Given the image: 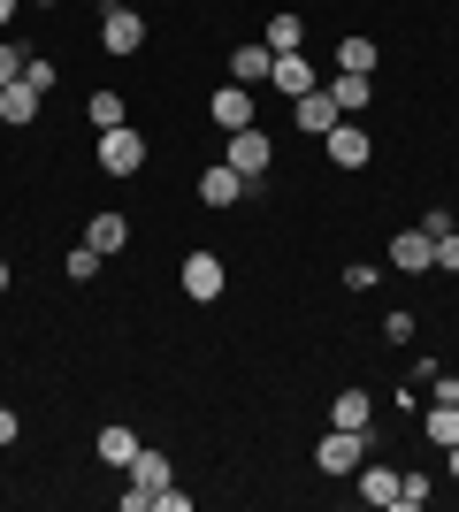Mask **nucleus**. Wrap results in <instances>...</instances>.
<instances>
[{
  "label": "nucleus",
  "instance_id": "9b49d317",
  "mask_svg": "<svg viewBox=\"0 0 459 512\" xmlns=\"http://www.w3.org/2000/svg\"><path fill=\"white\" fill-rule=\"evenodd\" d=\"M85 245H92L100 260H108V253H123V245H131V222H123L115 207H100V214L85 222Z\"/></svg>",
  "mask_w": 459,
  "mask_h": 512
},
{
  "label": "nucleus",
  "instance_id": "423d86ee",
  "mask_svg": "<svg viewBox=\"0 0 459 512\" xmlns=\"http://www.w3.org/2000/svg\"><path fill=\"white\" fill-rule=\"evenodd\" d=\"M391 268L398 276H429V268H437V237L429 230H398L391 237Z\"/></svg>",
  "mask_w": 459,
  "mask_h": 512
},
{
  "label": "nucleus",
  "instance_id": "2eb2a0df",
  "mask_svg": "<svg viewBox=\"0 0 459 512\" xmlns=\"http://www.w3.org/2000/svg\"><path fill=\"white\" fill-rule=\"evenodd\" d=\"M329 100H337V115H360V107L375 100V77H352V69H337V77H329Z\"/></svg>",
  "mask_w": 459,
  "mask_h": 512
},
{
  "label": "nucleus",
  "instance_id": "bb28decb",
  "mask_svg": "<svg viewBox=\"0 0 459 512\" xmlns=\"http://www.w3.org/2000/svg\"><path fill=\"white\" fill-rule=\"evenodd\" d=\"M383 337H391V344H414V314H406V306H391V314H383Z\"/></svg>",
  "mask_w": 459,
  "mask_h": 512
},
{
  "label": "nucleus",
  "instance_id": "7ed1b4c3",
  "mask_svg": "<svg viewBox=\"0 0 459 512\" xmlns=\"http://www.w3.org/2000/svg\"><path fill=\"white\" fill-rule=\"evenodd\" d=\"M100 169L108 176H138L146 169V130H131V123L100 130Z\"/></svg>",
  "mask_w": 459,
  "mask_h": 512
},
{
  "label": "nucleus",
  "instance_id": "473e14b6",
  "mask_svg": "<svg viewBox=\"0 0 459 512\" xmlns=\"http://www.w3.org/2000/svg\"><path fill=\"white\" fill-rule=\"evenodd\" d=\"M16 8H23V0H0V31H8V16H16Z\"/></svg>",
  "mask_w": 459,
  "mask_h": 512
},
{
  "label": "nucleus",
  "instance_id": "20e7f679",
  "mask_svg": "<svg viewBox=\"0 0 459 512\" xmlns=\"http://www.w3.org/2000/svg\"><path fill=\"white\" fill-rule=\"evenodd\" d=\"M322 153H329V169H368V161H375V138H368V130H360V123L345 115V123H337V130L322 138Z\"/></svg>",
  "mask_w": 459,
  "mask_h": 512
},
{
  "label": "nucleus",
  "instance_id": "6e6552de",
  "mask_svg": "<svg viewBox=\"0 0 459 512\" xmlns=\"http://www.w3.org/2000/svg\"><path fill=\"white\" fill-rule=\"evenodd\" d=\"M100 46H108V54H138V46H146V16H138V8H108V16H100Z\"/></svg>",
  "mask_w": 459,
  "mask_h": 512
},
{
  "label": "nucleus",
  "instance_id": "c85d7f7f",
  "mask_svg": "<svg viewBox=\"0 0 459 512\" xmlns=\"http://www.w3.org/2000/svg\"><path fill=\"white\" fill-rule=\"evenodd\" d=\"M437 268H444V276H459V230L437 237Z\"/></svg>",
  "mask_w": 459,
  "mask_h": 512
},
{
  "label": "nucleus",
  "instance_id": "b1692460",
  "mask_svg": "<svg viewBox=\"0 0 459 512\" xmlns=\"http://www.w3.org/2000/svg\"><path fill=\"white\" fill-rule=\"evenodd\" d=\"M62 276H69V283H92V276H100V253H92V245H77V253L62 260Z\"/></svg>",
  "mask_w": 459,
  "mask_h": 512
},
{
  "label": "nucleus",
  "instance_id": "f704fd0d",
  "mask_svg": "<svg viewBox=\"0 0 459 512\" xmlns=\"http://www.w3.org/2000/svg\"><path fill=\"white\" fill-rule=\"evenodd\" d=\"M8 283H16V276H8V260H0V291H8Z\"/></svg>",
  "mask_w": 459,
  "mask_h": 512
},
{
  "label": "nucleus",
  "instance_id": "f8f14e48",
  "mask_svg": "<svg viewBox=\"0 0 459 512\" xmlns=\"http://www.w3.org/2000/svg\"><path fill=\"white\" fill-rule=\"evenodd\" d=\"M421 436L437 451H452L459 444V398H429V413H421Z\"/></svg>",
  "mask_w": 459,
  "mask_h": 512
},
{
  "label": "nucleus",
  "instance_id": "0eeeda50",
  "mask_svg": "<svg viewBox=\"0 0 459 512\" xmlns=\"http://www.w3.org/2000/svg\"><path fill=\"white\" fill-rule=\"evenodd\" d=\"M337 123H345V115H337V100H329L322 85L306 92V100H291V130H306V138H329Z\"/></svg>",
  "mask_w": 459,
  "mask_h": 512
},
{
  "label": "nucleus",
  "instance_id": "9d476101",
  "mask_svg": "<svg viewBox=\"0 0 459 512\" xmlns=\"http://www.w3.org/2000/svg\"><path fill=\"white\" fill-rule=\"evenodd\" d=\"M207 115H215V130H253V92H245V85H222L215 100H207Z\"/></svg>",
  "mask_w": 459,
  "mask_h": 512
},
{
  "label": "nucleus",
  "instance_id": "393cba45",
  "mask_svg": "<svg viewBox=\"0 0 459 512\" xmlns=\"http://www.w3.org/2000/svg\"><path fill=\"white\" fill-rule=\"evenodd\" d=\"M429 505V482H421V474H398V512H421Z\"/></svg>",
  "mask_w": 459,
  "mask_h": 512
},
{
  "label": "nucleus",
  "instance_id": "f3484780",
  "mask_svg": "<svg viewBox=\"0 0 459 512\" xmlns=\"http://www.w3.org/2000/svg\"><path fill=\"white\" fill-rule=\"evenodd\" d=\"M123 474H131L138 490H153V497H161V490H169V451H146V444H138V459H131Z\"/></svg>",
  "mask_w": 459,
  "mask_h": 512
},
{
  "label": "nucleus",
  "instance_id": "4468645a",
  "mask_svg": "<svg viewBox=\"0 0 459 512\" xmlns=\"http://www.w3.org/2000/svg\"><path fill=\"white\" fill-rule=\"evenodd\" d=\"M268 69H276V54H268V46L253 39V46H238V54H230V85H245V92H253V85H268Z\"/></svg>",
  "mask_w": 459,
  "mask_h": 512
},
{
  "label": "nucleus",
  "instance_id": "f257e3e1",
  "mask_svg": "<svg viewBox=\"0 0 459 512\" xmlns=\"http://www.w3.org/2000/svg\"><path fill=\"white\" fill-rule=\"evenodd\" d=\"M176 283H184V299H199V306H215L222 291H230V268H222V253H184V268H176Z\"/></svg>",
  "mask_w": 459,
  "mask_h": 512
},
{
  "label": "nucleus",
  "instance_id": "aec40b11",
  "mask_svg": "<svg viewBox=\"0 0 459 512\" xmlns=\"http://www.w3.org/2000/svg\"><path fill=\"white\" fill-rule=\"evenodd\" d=\"M299 39H306V23L291 16V8H284V16H268V31H261L268 54H299Z\"/></svg>",
  "mask_w": 459,
  "mask_h": 512
},
{
  "label": "nucleus",
  "instance_id": "c756f323",
  "mask_svg": "<svg viewBox=\"0 0 459 512\" xmlns=\"http://www.w3.org/2000/svg\"><path fill=\"white\" fill-rule=\"evenodd\" d=\"M375 276H383L375 260H352V268H345V283H352V291H375Z\"/></svg>",
  "mask_w": 459,
  "mask_h": 512
},
{
  "label": "nucleus",
  "instance_id": "2f4dec72",
  "mask_svg": "<svg viewBox=\"0 0 459 512\" xmlns=\"http://www.w3.org/2000/svg\"><path fill=\"white\" fill-rule=\"evenodd\" d=\"M16 436H23V421H16L8 406H0V444H16Z\"/></svg>",
  "mask_w": 459,
  "mask_h": 512
},
{
  "label": "nucleus",
  "instance_id": "6ab92c4d",
  "mask_svg": "<svg viewBox=\"0 0 459 512\" xmlns=\"http://www.w3.org/2000/svg\"><path fill=\"white\" fill-rule=\"evenodd\" d=\"M368 413H375L368 390H337V406H329V428H368Z\"/></svg>",
  "mask_w": 459,
  "mask_h": 512
},
{
  "label": "nucleus",
  "instance_id": "5701e85b",
  "mask_svg": "<svg viewBox=\"0 0 459 512\" xmlns=\"http://www.w3.org/2000/svg\"><path fill=\"white\" fill-rule=\"evenodd\" d=\"M85 115H92V123H100V130L131 123V107H123V92H92V100H85Z\"/></svg>",
  "mask_w": 459,
  "mask_h": 512
},
{
  "label": "nucleus",
  "instance_id": "a878e982",
  "mask_svg": "<svg viewBox=\"0 0 459 512\" xmlns=\"http://www.w3.org/2000/svg\"><path fill=\"white\" fill-rule=\"evenodd\" d=\"M23 62H31V54H23L16 39H0V85H16V77H23Z\"/></svg>",
  "mask_w": 459,
  "mask_h": 512
},
{
  "label": "nucleus",
  "instance_id": "e433bc0d",
  "mask_svg": "<svg viewBox=\"0 0 459 512\" xmlns=\"http://www.w3.org/2000/svg\"><path fill=\"white\" fill-rule=\"evenodd\" d=\"M31 8H54V0H31Z\"/></svg>",
  "mask_w": 459,
  "mask_h": 512
},
{
  "label": "nucleus",
  "instance_id": "ddd939ff",
  "mask_svg": "<svg viewBox=\"0 0 459 512\" xmlns=\"http://www.w3.org/2000/svg\"><path fill=\"white\" fill-rule=\"evenodd\" d=\"M245 192H253V184H245V176L230 169V161H222V169H207V176H199V199H207V207H238Z\"/></svg>",
  "mask_w": 459,
  "mask_h": 512
},
{
  "label": "nucleus",
  "instance_id": "a211bd4d",
  "mask_svg": "<svg viewBox=\"0 0 459 512\" xmlns=\"http://www.w3.org/2000/svg\"><path fill=\"white\" fill-rule=\"evenodd\" d=\"M39 100H46V92H31L23 77H16V85H0V123H31V115H39Z\"/></svg>",
  "mask_w": 459,
  "mask_h": 512
},
{
  "label": "nucleus",
  "instance_id": "7c9ffc66",
  "mask_svg": "<svg viewBox=\"0 0 459 512\" xmlns=\"http://www.w3.org/2000/svg\"><path fill=\"white\" fill-rule=\"evenodd\" d=\"M153 512H192V490H176V482H169V490L153 497Z\"/></svg>",
  "mask_w": 459,
  "mask_h": 512
},
{
  "label": "nucleus",
  "instance_id": "39448f33",
  "mask_svg": "<svg viewBox=\"0 0 459 512\" xmlns=\"http://www.w3.org/2000/svg\"><path fill=\"white\" fill-rule=\"evenodd\" d=\"M268 161H276V146H268V130L253 123V130H230V169L253 184V176H268Z\"/></svg>",
  "mask_w": 459,
  "mask_h": 512
},
{
  "label": "nucleus",
  "instance_id": "1a4fd4ad",
  "mask_svg": "<svg viewBox=\"0 0 459 512\" xmlns=\"http://www.w3.org/2000/svg\"><path fill=\"white\" fill-rule=\"evenodd\" d=\"M268 85L284 92V100H306V92L322 85V77H314V62H306V54H276V69H268Z\"/></svg>",
  "mask_w": 459,
  "mask_h": 512
},
{
  "label": "nucleus",
  "instance_id": "f03ea898",
  "mask_svg": "<svg viewBox=\"0 0 459 512\" xmlns=\"http://www.w3.org/2000/svg\"><path fill=\"white\" fill-rule=\"evenodd\" d=\"M360 459H368V428H329L314 444V467L322 474H360Z\"/></svg>",
  "mask_w": 459,
  "mask_h": 512
},
{
  "label": "nucleus",
  "instance_id": "dca6fc26",
  "mask_svg": "<svg viewBox=\"0 0 459 512\" xmlns=\"http://www.w3.org/2000/svg\"><path fill=\"white\" fill-rule=\"evenodd\" d=\"M360 497L383 512H398V467H375V459H360Z\"/></svg>",
  "mask_w": 459,
  "mask_h": 512
},
{
  "label": "nucleus",
  "instance_id": "412c9836",
  "mask_svg": "<svg viewBox=\"0 0 459 512\" xmlns=\"http://www.w3.org/2000/svg\"><path fill=\"white\" fill-rule=\"evenodd\" d=\"M375 62H383L375 39H345V46H337V69H352V77H375Z\"/></svg>",
  "mask_w": 459,
  "mask_h": 512
},
{
  "label": "nucleus",
  "instance_id": "4be33fe9",
  "mask_svg": "<svg viewBox=\"0 0 459 512\" xmlns=\"http://www.w3.org/2000/svg\"><path fill=\"white\" fill-rule=\"evenodd\" d=\"M100 459H108V467H131V459H138V436H131V428H100Z\"/></svg>",
  "mask_w": 459,
  "mask_h": 512
},
{
  "label": "nucleus",
  "instance_id": "cd10ccee",
  "mask_svg": "<svg viewBox=\"0 0 459 512\" xmlns=\"http://www.w3.org/2000/svg\"><path fill=\"white\" fill-rule=\"evenodd\" d=\"M23 85H31V92H54V62H39V54H31V62H23Z\"/></svg>",
  "mask_w": 459,
  "mask_h": 512
},
{
  "label": "nucleus",
  "instance_id": "72a5a7b5",
  "mask_svg": "<svg viewBox=\"0 0 459 512\" xmlns=\"http://www.w3.org/2000/svg\"><path fill=\"white\" fill-rule=\"evenodd\" d=\"M444 459H452V482H459V444H452V451H444Z\"/></svg>",
  "mask_w": 459,
  "mask_h": 512
},
{
  "label": "nucleus",
  "instance_id": "c9c22d12",
  "mask_svg": "<svg viewBox=\"0 0 459 512\" xmlns=\"http://www.w3.org/2000/svg\"><path fill=\"white\" fill-rule=\"evenodd\" d=\"M100 8H131V0H100Z\"/></svg>",
  "mask_w": 459,
  "mask_h": 512
}]
</instances>
